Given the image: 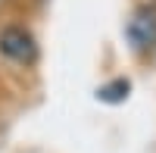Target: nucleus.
Here are the masks:
<instances>
[{
	"instance_id": "nucleus-1",
	"label": "nucleus",
	"mask_w": 156,
	"mask_h": 153,
	"mask_svg": "<svg viewBox=\"0 0 156 153\" xmlns=\"http://www.w3.org/2000/svg\"><path fill=\"white\" fill-rule=\"evenodd\" d=\"M125 34H128V44L137 53L150 50L156 44V6H137L125 25Z\"/></svg>"
},
{
	"instance_id": "nucleus-3",
	"label": "nucleus",
	"mask_w": 156,
	"mask_h": 153,
	"mask_svg": "<svg viewBox=\"0 0 156 153\" xmlns=\"http://www.w3.org/2000/svg\"><path fill=\"white\" fill-rule=\"evenodd\" d=\"M128 91H131V81H128V78H115L109 84H103L100 91H97V97L106 100V103H119V100L128 97Z\"/></svg>"
},
{
	"instance_id": "nucleus-2",
	"label": "nucleus",
	"mask_w": 156,
	"mask_h": 153,
	"mask_svg": "<svg viewBox=\"0 0 156 153\" xmlns=\"http://www.w3.org/2000/svg\"><path fill=\"white\" fill-rule=\"evenodd\" d=\"M0 53L16 59V62H31L37 56V44H34L31 31L19 28V25H9V28L0 31Z\"/></svg>"
}]
</instances>
